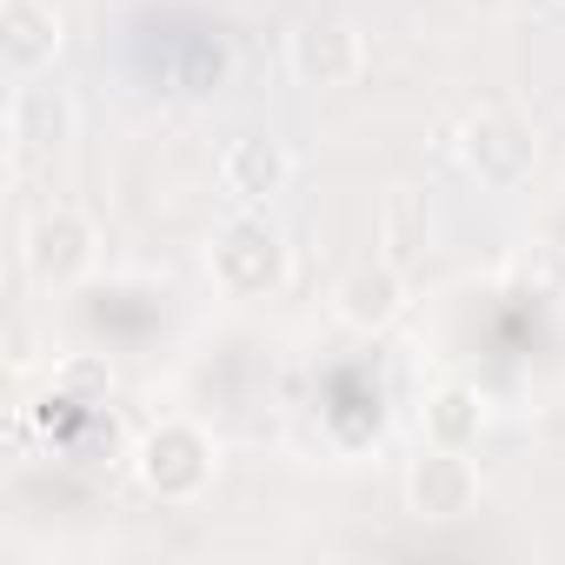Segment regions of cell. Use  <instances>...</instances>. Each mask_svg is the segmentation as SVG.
<instances>
[{
    "label": "cell",
    "instance_id": "3",
    "mask_svg": "<svg viewBox=\"0 0 565 565\" xmlns=\"http://www.w3.org/2000/svg\"><path fill=\"white\" fill-rule=\"evenodd\" d=\"M134 472H140V486H147L153 499L186 505V499H200V492L213 486V439H206L193 419H167V426H153V433L140 439Z\"/></svg>",
    "mask_w": 565,
    "mask_h": 565
},
{
    "label": "cell",
    "instance_id": "7",
    "mask_svg": "<svg viewBox=\"0 0 565 565\" xmlns=\"http://www.w3.org/2000/svg\"><path fill=\"white\" fill-rule=\"evenodd\" d=\"M67 41V21L54 0H0V54L14 74H41Z\"/></svg>",
    "mask_w": 565,
    "mask_h": 565
},
{
    "label": "cell",
    "instance_id": "8",
    "mask_svg": "<svg viewBox=\"0 0 565 565\" xmlns=\"http://www.w3.org/2000/svg\"><path fill=\"white\" fill-rule=\"evenodd\" d=\"M74 127H81V114H74V94H67V87H54V81L14 87V100H8V134H14V147L47 153V147L74 140Z\"/></svg>",
    "mask_w": 565,
    "mask_h": 565
},
{
    "label": "cell",
    "instance_id": "4",
    "mask_svg": "<svg viewBox=\"0 0 565 565\" xmlns=\"http://www.w3.org/2000/svg\"><path fill=\"white\" fill-rule=\"evenodd\" d=\"M287 67H294L300 87L340 94V87H353V81L366 74V34H360L353 21H340V14H313V21L294 28V41H287Z\"/></svg>",
    "mask_w": 565,
    "mask_h": 565
},
{
    "label": "cell",
    "instance_id": "11",
    "mask_svg": "<svg viewBox=\"0 0 565 565\" xmlns=\"http://www.w3.org/2000/svg\"><path fill=\"white\" fill-rule=\"evenodd\" d=\"M426 433H433L439 446H472V439L486 433V399H479V386H439V393L426 399Z\"/></svg>",
    "mask_w": 565,
    "mask_h": 565
},
{
    "label": "cell",
    "instance_id": "5",
    "mask_svg": "<svg viewBox=\"0 0 565 565\" xmlns=\"http://www.w3.org/2000/svg\"><path fill=\"white\" fill-rule=\"evenodd\" d=\"M21 259L41 287H74V279L94 266V220L81 206H47L28 239H21Z\"/></svg>",
    "mask_w": 565,
    "mask_h": 565
},
{
    "label": "cell",
    "instance_id": "15",
    "mask_svg": "<svg viewBox=\"0 0 565 565\" xmlns=\"http://www.w3.org/2000/svg\"><path fill=\"white\" fill-rule=\"evenodd\" d=\"M8 366H14V373H34V366H41V347H34V333H28L21 320L8 327Z\"/></svg>",
    "mask_w": 565,
    "mask_h": 565
},
{
    "label": "cell",
    "instance_id": "16",
    "mask_svg": "<svg viewBox=\"0 0 565 565\" xmlns=\"http://www.w3.org/2000/svg\"><path fill=\"white\" fill-rule=\"evenodd\" d=\"M459 8H499V0H459Z\"/></svg>",
    "mask_w": 565,
    "mask_h": 565
},
{
    "label": "cell",
    "instance_id": "9",
    "mask_svg": "<svg viewBox=\"0 0 565 565\" xmlns=\"http://www.w3.org/2000/svg\"><path fill=\"white\" fill-rule=\"evenodd\" d=\"M399 307H406V279H399L393 259H380V266H353L340 287H333V313H340L353 333H380V327H393Z\"/></svg>",
    "mask_w": 565,
    "mask_h": 565
},
{
    "label": "cell",
    "instance_id": "14",
    "mask_svg": "<svg viewBox=\"0 0 565 565\" xmlns=\"http://www.w3.org/2000/svg\"><path fill=\"white\" fill-rule=\"evenodd\" d=\"M107 393H114L107 360H94V353H67V360L54 366V399H61V406L94 413V406H107Z\"/></svg>",
    "mask_w": 565,
    "mask_h": 565
},
{
    "label": "cell",
    "instance_id": "2",
    "mask_svg": "<svg viewBox=\"0 0 565 565\" xmlns=\"http://www.w3.org/2000/svg\"><path fill=\"white\" fill-rule=\"evenodd\" d=\"M459 160H466V173H472L479 186L519 193V186L532 180V167H539V134H532L512 107H486V114H472V120L459 127Z\"/></svg>",
    "mask_w": 565,
    "mask_h": 565
},
{
    "label": "cell",
    "instance_id": "6",
    "mask_svg": "<svg viewBox=\"0 0 565 565\" xmlns=\"http://www.w3.org/2000/svg\"><path fill=\"white\" fill-rule=\"evenodd\" d=\"M406 505L419 512V519H466L472 505H479V472H472V459H466V446H426L419 459H413V472H406Z\"/></svg>",
    "mask_w": 565,
    "mask_h": 565
},
{
    "label": "cell",
    "instance_id": "12",
    "mask_svg": "<svg viewBox=\"0 0 565 565\" xmlns=\"http://www.w3.org/2000/svg\"><path fill=\"white\" fill-rule=\"evenodd\" d=\"M380 239H386V259L406 273L419 253H426V206L413 200V186H393L386 213H380Z\"/></svg>",
    "mask_w": 565,
    "mask_h": 565
},
{
    "label": "cell",
    "instance_id": "10",
    "mask_svg": "<svg viewBox=\"0 0 565 565\" xmlns=\"http://www.w3.org/2000/svg\"><path fill=\"white\" fill-rule=\"evenodd\" d=\"M287 173H294L287 147H279V140H266V134H239V140L220 153V186H226L239 206H259V200H273L279 186H287Z\"/></svg>",
    "mask_w": 565,
    "mask_h": 565
},
{
    "label": "cell",
    "instance_id": "13",
    "mask_svg": "<svg viewBox=\"0 0 565 565\" xmlns=\"http://www.w3.org/2000/svg\"><path fill=\"white\" fill-rule=\"evenodd\" d=\"M505 279H512L519 294H532V300H558V294H565V246H558V239L519 246L512 266H505Z\"/></svg>",
    "mask_w": 565,
    "mask_h": 565
},
{
    "label": "cell",
    "instance_id": "1",
    "mask_svg": "<svg viewBox=\"0 0 565 565\" xmlns=\"http://www.w3.org/2000/svg\"><path fill=\"white\" fill-rule=\"evenodd\" d=\"M206 266H213V287L226 300H266V294L287 287V239H279L266 220L239 213L233 226H220Z\"/></svg>",
    "mask_w": 565,
    "mask_h": 565
}]
</instances>
